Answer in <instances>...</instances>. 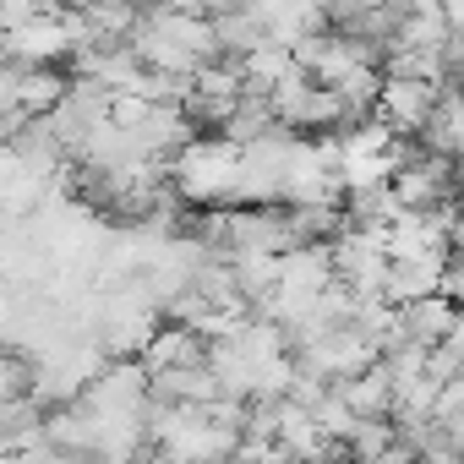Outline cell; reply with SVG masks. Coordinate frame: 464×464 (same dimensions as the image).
I'll list each match as a JSON object with an SVG mask.
<instances>
[{
	"mask_svg": "<svg viewBox=\"0 0 464 464\" xmlns=\"http://www.w3.org/2000/svg\"><path fill=\"white\" fill-rule=\"evenodd\" d=\"M17 464H99L93 453H77V448H55V442H34V448H23L17 453Z\"/></svg>",
	"mask_w": 464,
	"mask_h": 464,
	"instance_id": "12",
	"label": "cell"
},
{
	"mask_svg": "<svg viewBox=\"0 0 464 464\" xmlns=\"http://www.w3.org/2000/svg\"><path fill=\"white\" fill-rule=\"evenodd\" d=\"M208 355V339L186 323H169V328H153L148 344L137 350V366L142 372H169V366H197Z\"/></svg>",
	"mask_w": 464,
	"mask_h": 464,
	"instance_id": "7",
	"label": "cell"
},
{
	"mask_svg": "<svg viewBox=\"0 0 464 464\" xmlns=\"http://www.w3.org/2000/svg\"><path fill=\"white\" fill-rule=\"evenodd\" d=\"M17 393H28V355L0 344V399H17Z\"/></svg>",
	"mask_w": 464,
	"mask_h": 464,
	"instance_id": "13",
	"label": "cell"
},
{
	"mask_svg": "<svg viewBox=\"0 0 464 464\" xmlns=\"http://www.w3.org/2000/svg\"><path fill=\"white\" fill-rule=\"evenodd\" d=\"M137 464H169V459H159V453H153V459H137Z\"/></svg>",
	"mask_w": 464,
	"mask_h": 464,
	"instance_id": "18",
	"label": "cell"
},
{
	"mask_svg": "<svg viewBox=\"0 0 464 464\" xmlns=\"http://www.w3.org/2000/svg\"><path fill=\"white\" fill-rule=\"evenodd\" d=\"M453 328H459V312L442 295H420V301H404V306L388 312V344H420V350H431Z\"/></svg>",
	"mask_w": 464,
	"mask_h": 464,
	"instance_id": "6",
	"label": "cell"
},
{
	"mask_svg": "<svg viewBox=\"0 0 464 464\" xmlns=\"http://www.w3.org/2000/svg\"><path fill=\"white\" fill-rule=\"evenodd\" d=\"M55 0H0V34H12V28H23L28 17H39V12H50Z\"/></svg>",
	"mask_w": 464,
	"mask_h": 464,
	"instance_id": "14",
	"label": "cell"
},
{
	"mask_svg": "<svg viewBox=\"0 0 464 464\" xmlns=\"http://www.w3.org/2000/svg\"><path fill=\"white\" fill-rule=\"evenodd\" d=\"M44 437V404L34 393H17V399H0V442L12 453L34 448Z\"/></svg>",
	"mask_w": 464,
	"mask_h": 464,
	"instance_id": "10",
	"label": "cell"
},
{
	"mask_svg": "<svg viewBox=\"0 0 464 464\" xmlns=\"http://www.w3.org/2000/svg\"><path fill=\"white\" fill-rule=\"evenodd\" d=\"M0 66H6V44H0Z\"/></svg>",
	"mask_w": 464,
	"mask_h": 464,
	"instance_id": "19",
	"label": "cell"
},
{
	"mask_svg": "<svg viewBox=\"0 0 464 464\" xmlns=\"http://www.w3.org/2000/svg\"><path fill=\"white\" fill-rule=\"evenodd\" d=\"M388 191H393V202H399V208H415V213L448 208V202H453V159L420 153V148L410 142V159L393 169Z\"/></svg>",
	"mask_w": 464,
	"mask_h": 464,
	"instance_id": "4",
	"label": "cell"
},
{
	"mask_svg": "<svg viewBox=\"0 0 464 464\" xmlns=\"http://www.w3.org/2000/svg\"><path fill=\"white\" fill-rule=\"evenodd\" d=\"M0 464H17V453H12V448H6V442H0Z\"/></svg>",
	"mask_w": 464,
	"mask_h": 464,
	"instance_id": "17",
	"label": "cell"
},
{
	"mask_svg": "<svg viewBox=\"0 0 464 464\" xmlns=\"http://www.w3.org/2000/svg\"><path fill=\"white\" fill-rule=\"evenodd\" d=\"M323 464H339V459H323Z\"/></svg>",
	"mask_w": 464,
	"mask_h": 464,
	"instance_id": "20",
	"label": "cell"
},
{
	"mask_svg": "<svg viewBox=\"0 0 464 464\" xmlns=\"http://www.w3.org/2000/svg\"><path fill=\"white\" fill-rule=\"evenodd\" d=\"M388 442H393V426H388V415H382V420H355V426L344 431L339 453H350L355 464H377V459L388 453Z\"/></svg>",
	"mask_w": 464,
	"mask_h": 464,
	"instance_id": "11",
	"label": "cell"
},
{
	"mask_svg": "<svg viewBox=\"0 0 464 464\" xmlns=\"http://www.w3.org/2000/svg\"><path fill=\"white\" fill-rule=\"evenodd\" d=\"M126 50L137 55L142 72H159V77H180L191 82L208 61H218L213 50V23L197 17V12H169V6H148L126 39Z\"/></svg>",
	"mask_w": 464,
	"mask_h": 464,
	"instance_id": "1",
	"label": "cell"
},
{
	"mask_svg": "<svg viewBox=\"0 0 464 464\" xmlns=\"http://www.w3.org/2000/svg\"><path fill=\"white\" fill-rule=\"evenodd\" d=\"M448 257H420V263H388L382 274V301L388 306H404V301H420V295H437V274H442Z\"/></svg>",
	"mask_w": 464,
	"mask_h": 464,
	"instance_id": "9",
	"label": "cell"
},
{
	"mask_svg": "<svg viewBox=\"0 0 464 464\" xmlns=\"http://www.w3.org/2000/svg\"><path fill=\"white\" fill-rule=\"evenodd\" d=\"M236 164H241V148L224 142L218 131L186 137V142L164 159V186H169L175 202L224 208L229 197H236Z\"/></svg>",
	"mask_w": 464,
	"mask_h": 464,
	"instance_id": "2",
	"label": "cell"
},
{
	"mask_svg": "<svg viewBox=\"0 0 464 464\" xmlns=\"http://www.w3.org/2000/svg\"><path fill=\"white\" fill-rule=\"evenodd\" d=\"M431 99H437V82H420V77H388V72H382L377 99H372V115H377L393 137H415L420 121H426V110H431Z\"/></svg>",
	"mask_w": 464,
	"mask_h": 464,
	"instance_id": "5",
	"label": "cell"
},
{
	"mask_svg": "<svg viewBox=\"0 0 464 464\" xmlns=\"http://www.w3.org/2000/svg\"><path fill=\"white\" fill-rule=\"evenodd\" d=\"M334 388H339V399H344V410H350L355 420H382V415L393 410V382H388V366H382V361L361 366L355 377H344V382H334Z\"/></svg>",
	"mask_w": 464,
	"mask_h": 464,
	"instance_id": "8",
	"label": "cell"
},
{
	"mask_svg": "<svg viewBox=\"0 0 464 464\" xmlns=\"http://www.w3.org/2000/svg\"><path fill=\"white\" fill-rule=\"evenodd\" d=\"M236 6H246V0H208V17L213 12H236Z\"/></svg>",
	"mask_w": 464,
	"mask_h": 464,
	"instance_id": "16",
	"label": "cell"
},
{
	"mask_svg": "<svg viewBox=\"0 0 464 464\" xmlns=\"http://www.w3.org/2000/svg\"><path fill=\"white\" fill-rule=\"evenodd\" d=\"M153 6H169V12H197V17H208V0H153Z\"/></svg>",
	"mask_w": 464,
	"mask_h": 464,
	"instance_id": "15",
	"label": "cell"
},
{
	"mask_svg": "<svg viewBox=\"0 0 464 464\" xmlns=\"http://www.w3.org/2000/svg\"><path fill=\"white\" fill-rule=\"evenodd\" d=\"M0 44H6V61L12 66H61L77 55V17L50 6L39 17H28L23 28L0 34Z\"/></svg>",
	"mask_w": 464,
	"mask_h": 464,
	"instance_id": "3",
	"label": "cell"
}]
</instances>
